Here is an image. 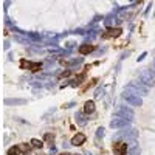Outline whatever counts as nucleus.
Wrapping results in <instances>:
<instances>
[{
	"mask_svg": "<svg viewBox=\"0 0 155 155\" xmlns=\"http://www.w3.org/2000/svg\"><path fill=\"white\" fill-rule=\"evenodd\" d=\"M20 67L36 73V71H39V70L42 68V62H31V61H25V59H22V61H20Z\"/></svg>",
	"mask_w": 155,
	"mask_h": 155,
	"instance_id": "1",
	"label": "nucleus"
},
{
	"mask_svg": "<svg viewBox=\"0 0 155 155\" xmlns=\"http://www.w3.org/2000/svg\"><path fill=\"white\" fill-rule=\"evenodd\" d=\"M113 153L115 155H126L127 153V144L123 141H116L113 144Z\"/></svg>",
	"mask_w": 155,
	"mask_h": 155,
	"instance_id": "2",
	"label": "nucleus"
},
{
	"mask_svg": "<svg viewBox=\"0 0 155 155\" xmlns=\"http://www.w3.org/2000/svg\"><path fill=\"white\" fill-rule=\"evenodd\" d=\"M121 33H123L121 28H109L104 34H102V37H104V39H109V37H120Z\"/></svg>",
	"mask_w": 155,
	"mask_h": 155,
	"instance_id": "3",
	"label": "nucleus"
},
{
	"mask_svg": "<svg viewBox=\"0 0 155 155\" xmlns=\"http://www.w3.org/2000/svg\"><path fill=\"white\" fill-rule=\"evenodd\" d=\"M85 140H87V137H85L84 134H76V135L71 138V144H74V146H81L82 143H85Z\"/></svg>",
	"mask_w": 155,
	"mask_h": 155,
	"instance_id": "4",
	"label": "nucleus"
},
{
	"mask_svg": "<svg viewBox=\"0 0 155 155\" xmlns=\"http://www.w3.org/2000/svg\"><path fill=\"white\" fill-rule=\"evenodd\" d=\"M92 51H95V45H81L79 47V54H82V56L90 54Z\"/></svg>",
	"mask_w": 155,
	"mask_h": 155,
	"instance_id": "5",
	"label": "nucleus"
},
{
	"mask_svg": "<svg viewBox=\"0 0 155 155\" xmlns=\"http://www.w3.org/2000/svg\"><path fill=\"white\" fill-rule=\"evenodd\" d=\"M84 112H85L87 115H92V113L95 112V102H93V101H87L85 104H84Z\"/></svg>",
	"mask_w": 155,
	"mask_h": 155,
	"instance_id": "6",
	"label": "nucleus"
},
{
	"mask_svg": "<svg viewBox=\"0 0 155 155\" xmlns=\"http://www.w3.org/2000/svg\"><path fill=\"white\" fill-rule=\"evenodd\" d=\"M30 144H31L33 149H42V147H44V143H42L41 140H37V138H33V140L30 141Z\"/></svg>",
	"mask_w": 155,
	"mask_h": 155,
	"instance_id": "7",
	"label": "nucleus"
},
{
	"mask_svg": "<svg viewBox=\"0 0 155 155\" xmlns=\"http://www.w3.org/2000/svg\"><path fill=\"white\" fill-rule=\"evenodd\" d=\"M19 149H20V153H30L33 147L30 143H23V144H19Z\"/></svg>",
	"mask_w": 155,
	"mask_h": 155,
	"instance_id": "8",
	"label": "nucleus"
},
{
	"mask_svg": "<svg viewBox=\"0 0 155 155\" xmlns=\"http://www.w3.org/2000/svg\"><path fill=\"white\" fill-rule=\"evenodd\" d=\"M85 73H87V70H84V71H82L81 74H78V76H76V81H74L73 84H74V85H79V84L82 82V79L85 78Z\"/></svg>",
	"mask_w": 155,
	"mask_h": 155,
	"instance_id": "9",
	"label": "nucleus"
},
{
	"mask_svg": "<svg viewBox=\"0 0 155 155\" xmlns=\"http://www.w3.org/2000/svg\"><path fill=\"white\" fill-rule=\"evenodd\" d=\"M20 153V149H19V146H12L9 150H8V155H19Z\"/></svg>",
	"mask_w": 155,
	"mask_h": 155,
	"instance_id": "10",
	"label": "nucleus"
},
{
	"mask_svg": "<svg viewBox=\"0 0 155 155\" xmlns=\"http://www.w3.org/2000/svg\"><path fill=\"white\" fill-rule=\"evenodd\" d=\"M127 99L132 102V104H137V106H140L141 104V99H138V98H135V96H127Z\"/></svg>",
	"mask_w": 155,
	"mask_h": 155,
	"instance_id": "11",
	"label": "nucleus"
},
{
	"mask_svg": "<svg viewBox=\"0 0 155 155\" xmlns=\"http://www.w3.org/2000/svg\"><path fill=\"white\" fill-rule=\"evenodd\" d=\"M45 141H48V143H53V141H54V135H53V134H47V135H45Z\"/></svg>",
	"mask_w": 155,
	"mask_h": 155,
	"instance_id": "12",
	"label": "nucleus"
},
{
	"mask_svg": "<svg viewBox=\"0 0 155 155\" xmlns=\"http://www.w3.org/2000/svg\"><path fill=\"white\" fill-rule=\"evenodd\" d=\"M71 74V71L70 70H65V71H64L62 74H61V79H62V78H67V76H70Z\"/></svg>",
	"mask_w": 155,
	"mask_h": 155,
	"instance_id": "13",
	"label": "nucleus"
},
{
	"mask_svg": "<svg viewBox=\"0 0 155 155\" xmlns=\"http://www.w3.org/2000/svg\"><path fill=\"white\" fill-rule=\"evenodd\" d=\"M61 155H71V153H67V152H65V153H61Z\"/></svg>",
	"mask_w": 155,
	"mask_h": 155,
	"instance_id": "14",
	"label": "nucleus"
}]
</instances>
